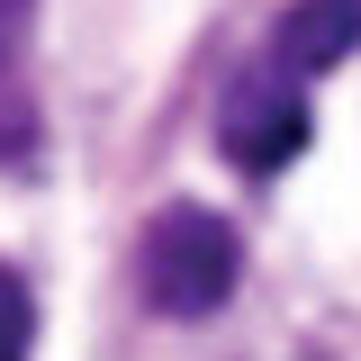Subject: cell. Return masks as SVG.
Masks as SVG:
<instances>
[{
	"label": "cell",
	"instance_id": "obj_3",
	"mask_svg": "<svg viewBox=\"0 0 361 361\" xmlns=\"http://www.w3.org/2000/svg\"><path fill=\"white\" fill-rule=\"evenodd\" d=\"M37 0H0V163L37 172L45 154V109H37Z\"/></svg>",
	"mask_w": 361,
	"mask_h": 361
},
{
	"label": "cell",
	"instance_id": "obj_4",
	"mask_svg": "<svg viewBox=\"0 0 361 361\" xmlns=\"http://www.w3.org/2000/svg\"><path fill=\"white\" fill-rule=\"evenodd\" d=\"M361 45V0H289L280 9V37H271V63L289 73H334Z\"/></svg>",
	"mask_w": 361,
	"mask_h": 361
},
{
	"label": "cell",
	"instance_id": "obj_2",
	"mask_svg": "<svg viewBox=\"0 0 361 361\" xmlns=\"http://www.w3.org/2000/svg\"><path fill=\"white\" fill-rule=\"evenodd\" d=\"M307 127L316 118H307V90H298L289 63H253V73H235L226 99H217V145H226V163L253 172V180L289 172V163L307 154Z\"/></svg>",
	"mask_w": 361,
	"mask_h": 361
},
{
	"label": "cell",
	"instance_id": "obj_5",
	"mask_svg": "<svg viewBox=\"0 0 361 361\" xmlns=\"http://www.w3.org/2000/svg\"><path fill=\"white\" fill-rule=\"evenodd\" d=\"M37 353V298H27V280L0 262V361H27Z\"/></svg>",
	"mask_w": 361,
	"mask_h": 361
},
{
	"label": "cell",
	"instance_id": "obj_1",
	"mask_svg": "<svg viewBox=\"0 0 361 361\" xmlns=\"http://www.w3.org/2000/svg\"><path fill=\"white\" fill-rule=\"evenodd\" d=\"M235 280H244V244H235V226L217 208H163L145 226V244H135V289L172 325L217 316L235 298Z\"/></svg>",
	"mask_w": 361,
	"mask_h": 361
}]
</instances>
